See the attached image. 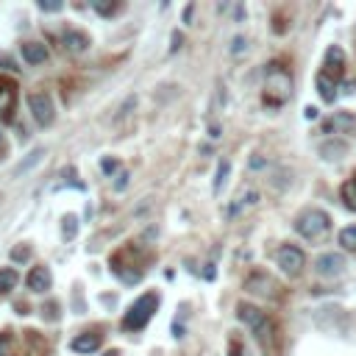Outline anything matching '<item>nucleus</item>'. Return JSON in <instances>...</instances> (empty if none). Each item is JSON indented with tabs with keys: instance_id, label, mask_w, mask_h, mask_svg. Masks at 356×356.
<instances>
[{
	"instance_id": "37",
	"label": "nucleus",
	"mask_w": 356,
	"mask_h": 356,
	"mask_svg": "<svg viewBox=\"0 0 356 356\" xmlns=\"http://www.w3.org/2000/svg\"><path fill=\"white\" fill-rule=\"evenodd\" d=\"M306 117H309V120H315V117H317V109H315V106H309V109H306Z\"/></svg>"
},
{
	"instance_id": "31",
	"label": "nucleus",
	"mask_w": 356,
	"mask_h": 356,
	"mask_svg": "<svg viewBox=\"0 0 356 356\" xmlns=\"http://www.w3.org/2000/svg\"><path fill=\"white\" fill-rule=\"evenodd\" d=\"M0 64H3V70H17L14 59H9V56H3V53H0Z\"/></svg>"
},
{
	"instance_id": "17",
	"label": "nucleus",
	"mask_w": 356,
	"mask_h": 356,
	"mask_svg": "<svg viewBox=\"0 0 356 356\" xmlns=\"http://www.w3.org/2000/svg\"><path fill=\"white\" fill-rule=\"evenodd\" d=\"M317 95H320L326 103H331V101L337 98V81H334L331 76L320 73V76H317Z\"/></svg>"
},
{
	"instance_id": "28",
	"label": "nucleus",
	"mask_w": 356,
	"mask_h": 356,
	"mask_svg": "<svg viewBox=\"0 0 356 356\" xmlns=\"http://www.w3.org/2000/svg\"><path fill=\"white\" fill-rule=\"evenodd\" d=\"M229 350H231V356H245V348H242V342H240L237 337H231V345H229Z\"/></svg>"
},
{
	"instance_id": "9",
	"label": "nucleus",
	"mask_w": 356,
	"mask_h": 356,
	"mask_svg": "<svg viewBox=\"0 0 356 356\" xmlns=\"http://www.w3.org/2000/svg\"><path fill=\"white\" fill-rule=\"evenodd\" d=\"M323 73L326 76H331L334 81L345 73V50L342 48H337V45H331L328 50H326V61H323Z\"/></svg>"
},
{
	"instance_id": "34",
	"label": "nucleus",
	"mask_w": 356,
	"mask_h": 356,
	"mask_svg": "<svg viewBox=\"0 0 356 356\" xmlns=\"http://www.w3.org/2000/svg\"><path fill=\"white\" fill-rule=\"evenodd\" d=\"M114 167H117V162H114V159H106V162H103V170H106V173H112Z\"/></svg>"
},
{
	"instance_id": "19",
	"label": "nucleus",
	"mask_w": 356,
	"mask_h": 356,
	"mask_svg": "<svg viewBox=\"0 0 356 356\" xmlns=\"http://www.w3.org/2000/svg\"><path fill=\"white\" fill-rule=\"evenodd\" d=\"M345 151H348V145H345V142H326V145L320 148V156L323 159H339V156H345Z\"/></svg>"
},
{
	"instance_id": "15",
	"label": "nucleus",
	"mask_w": 356,
	"mask_h": 356,
	"mask_svg": "<svg viewBox=\"0 0 356 356\" xmlns=\"http://www.w3.org/2000/svg\"><path fill=\"white\" fill-rule=\"evenodd\" d=\"M87 45H90V36L84 31H67L64 34V48L70 53H81V50H87Z\"/></svg>"
},
{
	"instance_id": "2",
	"label": "nucleus",
	"mask_w": 356,
	"mask_h": 356,
	"mask_svg": "<svg viewBox=\"0 0 356 356\" xmlns=\"http://www.w3.org/2000/svg\"><path fill=\"white\" fill-rule=\"evenodd\" d=\"M156 309H159V295L156 293H148V295L136 298L128 306V312L123 315V328L125 331H142L151 323V317L156 315Z\"/></svg>"
},
{
	"instance_id": "16",
	"label": "nucleus",
	"mask_w": 356,
	"mask_h": 356,
	"mask_svg": "<svg viewBox=\"0 0 356 356\" xmlns=\"http://www.w3.org/2000/svg\"><path fill=\"white\" fill-rule=\"evenodd\" d=\"M45 154H48L45 148H34V151H31V154H28V156H25V159H23V162L14 167V178H20V176H25L31 167H36V165L45 159Z\"/></svg>"
},
{
	"instance_id": "25",
	"label": "nucleus",
	"mask_w": 356,
	"mask_h": 356,
	"mask_svg": "<svg viewBox=\"0 0 356 356\" xmlns=\"http://www.w3.org/2000/svg\"><path fill=\"white\" fill-rule=\"evenodd\" d=\"M117 6H120L117 0H109V3H101V0H98V3H95V12L109 17V14H114V12H117Z\"/></svg>"
},
{
	"instance_id": "7",
	"label": "nucleus",
	"mask_w": 356,
	"mask_h": 356,
	"mask_svg": "<svg viewBox=\"0 0 356 356\" xmlns=\"http://www.w3.org/2000/svg\"><path fill=\"white\" fill-rule=\"evenodd\" d=\"M14 106H17V84L9 78H0V120L14 123Z\"/></svg>"
},
{
	"instance_id": "12",
	"label": "nucleus",
	"mask_w": 356,
	"mask_h": 356,
	"mask_svg": "<svg viewBox=\"0 0 356 356\" xmlns=\"http://www.w3.org/2000/svg\"><path fill=\"white\" fill-rule=\"evenodd\" d=\"M25 284H28V290L31 293H48L50 290V270L45 267V264H36V267H31V273H28V278H25Z\"/></svg>"
},
{
	"instance_id": "29",
	"label": "nucleus",
	"mask_w": 356,
	"mask_h": 356,
	"mask_svg": "<svg viewBox=\"0 0 356 356\" xmlns=\"http://www.w3.org/2000/svg\"><path fill=\"white\" fill-rule=\"evenodd\" d=\"M248 48V42H245V36H237L234 42H231V53H242Z\"/></svg>"
},
{
	"instance_id": "38",
	"label": "nucleus",
	"mask_w": 356,
	"mask_h": 356,
	"mask_svg": "<svg viewBox=\"0 0 356 356\" xmlns=\"http://www.w3.org/2000/svg\"><path fill=\"white\" fill-rule=\"evenodd\" d=\"M106 356H120V353H117V350H109V353H106Z\"/></svg>"
},
{
	"instance_id": "21",
	"label": "nucleus",
	"mask_w": 356,
	"mask_h": 356,
	"mask_svg": "<svg viewBox=\"0 0 356 356\" xmlns=\"http://www.w3.org/2000/svg\"><path fill=\"white\" fill-rule=\"evenodd\" d=\"M78 234V218L76 215H64L61 218V237L64 240H73Z\"/></svg>"
},
{
	"instance_id": "14",
	"label": "nucleus",
	"mask_w": 356,
	"mask_h": 356,
	"mask_svg": "<svg viewBox=\"0 0 356 356\" xmlns=\"http://www.w3.org/2000/svg\"><path fill=\"white\" fill-rule=\"evenodd\" d=\"M23 59L28 64H45L48 61V48L42 42H23Z\"/></svg>"
},
{
	"instance_id": "35",
	"label": "nucleus",
	"mask_w": 356,
	"mask_h": 356,
	"mask_svg": "<svg viewBox=\"0 0 356 356\" xmlns=\"http://www.w3.org/2000/svg\"><path fill=\"white\" fill-rule=\"evenodd\" d=\"M189 20H192V6H187V9H184V23L189 25Z\"/></svg>"
},
{
	"instance_id": "4",
	"label": "nucleus",
	"mask_w": 356,
	"mask_h": 356,
	"mask_svg": "<svg viewBox=\"0 0 356 356\" xmlns=\"http://www.w3.org/2000/svg\"><path fill=\"white\" fill-rule=\"evenodd\" d=\"M328 226H331V218L326 215L323 209H306V211H301V215L295 218V231L301 237H306V240L323 237L328 231Z\"/></svg>"
},
{
	"instance_id": "3",
	"label": "nucleus",
	"mask_w": 356,
	"mask_h": 356,
	"mask_svg": "<svg viewBox=\"0 0 356 356\" xmlns=\"http://www.w3.org/2000/svg\"><path fill=\"white\" fill-rule=\"evenodd\" d=\"M237 317L264 342V345H270L273 342V334H275V328H273V320L262 312V309H256L253 304H248V301H240L237 304Z\"/></svg>"
},
{
	"instance_id": "6",
	"label": "nucleus",
	"mask_w": 356,
	"mask_h": 356,
	"mask_svg": "<svg viewBox=\"0 0 356 356\" xmlns=\"http://www.w3.org/2000/svg\"><path fill=\"white\" fill-rule=\"evenodd\" d=\"M275 264H278V270H281L284 275L295 278V275H301V270H304V264H306V256H304V251L295 248V245H281V248L275 251Z\"/></svg>"
},
{
	"instance_id": "33",
	"label": "nucleus",
	"mask_w": 356,
	"mask_h": 356,
	"mask_svg": "<svg viewBox=\"0 0 356 356\" xmlns=\"http://www.w3.org/2000/svg\"><path fill=\"white\" fill-rule=\"evenodd\" d=\"M3 156H6V136L0 131V162H3Z\"/></svg>"
},
{
	"instance_id": "10",
	"label": "nucleus",
	"mask_w": 356,
	"mask_h": 356,
	"mask_svg": "<svg viewBox=\"0 0 356 356\" xmlns=\"http://www.w3.org/2000/svg\"><path fill=\"white\" fill-rule=\"evenodd\" d=\"M326 134H353L356 131V117L350 112H337L331 120L323 123Z\"/></svg>"
},
{
	"instance_id": "18",
	"label": "nucleus",
	"mask_w": 356,
	"mask_h": 356,
	"mask_svg": "<svg viewBox=\"0 0 356 356\" xmlns=\"http://www.w3.org/2000/svg\"><path fill=\"white\" fill-rule=\"evenodd\" d=\"M339 198H342V203H345L350 211H356V178H350V181H345V184L339 187Z\"/></svg>"
},
{
	"instance_id": "1",
	"label": "nucleus",
	"mask_w": 356,
	"mask_h": 356,
	"mask_svg": "<svg viewBox=\"0 0 356 356\" xmlns=\"http://www.w3.org/2000/svg\"><path fill=\"white\" fill-rule=\"evenodd\" d=\"M293 95V76L287 67L281 64H270L267 73H264V106L278 109L290 101Z\"/></svg>"
},
{
	"instance_id": "23",
	"label": "nucleus",
	"mask_w": 356,
	"mask_h": 356,
	"mask_svg": "<svg viewBox=\"0 0 356 356\" xmlns=\"http://www.w3.org/2000/svg\"><path fill=\"white\" fill-rule=\"evenodd\" d=\"M339 245H345L348 251H356V226H348L339 231Z\"/></svg>"
},
{
	"instance_id": "36",
	"label": "nucleus",
	"mask_w": 356,
	"mask_h": 356,
	"mask_svg": "<svg viewBox=\"0 0 356 356\" xmlns=\"http://www.w3.org/2000/svg\"><path fill=\"white\" fill-rule=\"evenodd\" d=\"M209 136H215V139H218V136H220V128H218V125H211V128H209Z\"/></svg>"
},
{
	"instance_id": "30",
	"label": "nucleus",
	"mask_w": 356,
	"mask_h": 356,
	"mask_svg": "<svg viewBox=\"0 0 356 356\" xmlns=\"http://www.w3.org/2000/svg\"><path fill=\"white\" fill-rule=\"evenodd\" d=\"M128 187V173L123 170V173H117V181H114V189L120 192V189H125Z\"/></svg>"
},
{
	"instance_id": "20",
	"label": "nucleus",
	"mask_w": 356,
	"mask_h": 356,
	"mask_svg": "<svg viewBox=\"0 0 356 356\" xmlns=\"http://www.w3.org/2000/svg\"><path fill=\"white\" fill-rule=\"evenodd\" d=\"M17 287V270L14 267H3L0 270V293H12Z\"/></svg>"
},
{
	"instance_id": "32",
	"label": "nucleus",
	"mask_w": 356,
	"mask_h": 356,
	"mask_svg": "<svg viewBox=\"0 0 356 356\" xmlns=\"http://www.w3.org/2000/svg\"><path fill=\"white\" fill-rule=\"evenodd\" d=\"M248 167H251V170H262V167H264V159H256V156H253V159L248 162Z\"/></svg>"
},
{
	"instance_id": "11",
	"label": "nucleus",
	"mask_w": 356,
	"mask_h": 356,
	"mask_svg": "<svg viewBox=\"0 0 356 356\" xmlns=\"http://www.w3.org/2000/svg\"><path fill=\"white\" fill-rule=\"evenodd\" d=\"M256 203H259V192H256V189H251V187H245V189L237 195V200L226 209V215H229V218H240V215H245L248 209H253Z\"/></svg>"
},
{
	"instance_id": "26",
	"label": "nucleus",
	"mask_w": 356,
	"mask_h": 356,
	"mask_svg": "<svg viewBox=\"0 0 356 356\" xmlns=\"http://www.w3.org/2000/svg\"><path fill=\"white\" fill-rule=\"evenodd\" d=\"M42 317H45V320H59V304H56V301H48V304L42 306Z\"/></svg>"
},
{
	"instance_id": "27",
	"label": "nucleus",
	"mask_w": 356,
	"mask_h": 356,
	"mask_svg": "<svg viewBox=\"0 0 356 356\" xmlns=\"http://www.w3.org/2000/svg\"><path fill=\"white\" fill-rule=\"evenodd\" d=\"M39 9L42 12H59L61 3H59V0H39Z\"/></svg>"
},
{
	"instance_id": "22",
	"label": "nucleus",
	"mask_w": 356,
	"mask_h": 356,
	"mask_svg": "<svg viewBox=\"0 0 356 356\" xmlns=\"http://www.w3.org/2000/svg\"><path fill=\"white\" fill-rule=\"evenodd\" d=\"M229 173H231V162H229V159H220L218 176H215V192H223V187H226V181H229Z\"/></svg>"
},
{
	"instance_id": "8",
	"label": "nucleus",
	"mask_w": 356,
	"mask_h": 356,
	"mask_svg": "<svg viewBox=\"0 0 356 356\" xmlns=\"http://www.w3.org/2000/svg\"><path fill=\"white\" fill-rule=\"evenodd\" d=\"M345 256L342 253H323V256H317V262H315V270L323 275V278H337V275H342L345 273Z\"/></svg>"
},
{
	"instance_id": "24",
	"label": "nucleus",
	"mask_w": 356,
	"mask_h": 356,
	"mask_svg": "<svg viewBox=\"0 0 356 356\" xmlns=\"http://www.w3.org/2000/svg\"><path fill=\"white\" fill-rule=\"evenodd\" d=\"M28 259H31V245L12 248V262H28Z\"/></svg>"
},
{
	"instance_id": "5",
	"label": "nucleus",
	"mask_w": 356,
	"mask_h": 356,
	"mask_svg": "<svg viewBox=\"0 0 356 356\" xmlns=\"http://www.w3.org/2000/svg\"><path fill=\"white\" fill-rule=\"evenodd\" d=\"M25 101H28V112H31V117H34L36 125H42V128L53 125V120H56V106H53V101H50L48 92H31Z\"/></svg>"
},
{
	"instance_id": "13",
	"label": "nucleus",
	"mask_w": 356,
	"mask_h": 356,
	"mask_svg": "<svg viewBox=\"0 0 356 356\" xmlns=\"http://www.w3.org/2000/svg\"><path fill=\"white\" fill-rule=\"evenodd\" d=\"M70 348H73L76 353H95L101 348V334L98 331H84L70 342Z\"/></svg>"
}]
</instances>
